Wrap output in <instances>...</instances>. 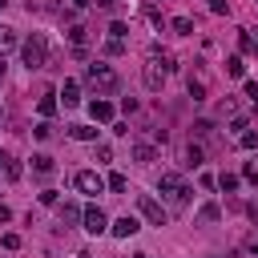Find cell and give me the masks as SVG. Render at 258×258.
I'll return each mask as SVG.
<instances>
[{"instance_id": "obj_1", "label": "cell", "mask_w": 258, "mask_h": 258, "mask_svg": "<svg viewBox=\"0 0 258 258\" xmlns=\"http://www.w3.org/2000/svg\"><path fill=\"white\" fill-rule=\"evenodd\" d=\"M157 194H161L169 206H185V202H189V185H185L181 173H173V169H165V173L157 177Z\"/></svg>"}, {"instance_id": "obj_2", "label": "cell", "mask_w": 258, "mask_h": 258, "mask_svg": "<svg viewBox=\"0 0 258 258\" xmlns=\"http://www.w3.org/2000/svg\"><path fill=\"white\" fill-rule=\"evenodd\" d=\"M85 81H89L101 97H105V93H117V85H121V81H117V73H113V64H101V60L85 69Z\"/></svg>"}, {"instance_id": "obj_3", "label": "cell", "mask_w": 258, "mask_h": 258, "mask_svg": "<svg viewBox=\"0 0 258 258\" xmlns=\"http://www.w3.org/2000/svg\"><path fill=\"white\" fill-rule=\"evenodd\" d=\"M20 56H24L28 73H32V69H40V64H44V56H48V40H44L40 32H32V36L20 44Z\"/></svg>"}, {"instance_id": "obj_4", "label": "cell", "mask_w": 258, "mask_h": 258, "mask_svg": "<svg viewBox=\"0 0 258 258\" xmlns=\"http://www.w3.org/2000/svg\"><path fill=\"white\" fill-rule=\"evenodd\" d=\"M137 210H141V218H149L153 226H165V210H161V202H157V198L137 194Z\"/></svg>"}, {"instance_id": "obj_5", "label": "cell", "mask_w": 258, "mask_h": 258, "mask_svg": "<svg viewBox=\"0 0 258 258\" xmlns=\"http://www.w3.org/2000/svg\"><path fill=\"white\" fill-rule=\"evenodd\" d=\"M73 181H77V189H81V194H101V189H105V177H101V173H93V169H81Z\"/></svg>"}, {"instance_id": "obj_6", "label": "cell", "mask_w": 258, "mask_h": 258, "mask_svg": "<svg viewBox=\"0 0 258 258\" xmlns=\"http://www.w3.org/2000/svg\"><path fill=\"white\" fill-rule=\"evenodd\" d=\"M145 56H149V64H161V73H173V69H177L173 52H169V48H161V44H149V52H145Z\"/></svg>"}, {"instance_id": "obj_7", "label": "cell", "mask_w": 258, "mask_h": 258, "mask_svg": "<svg viewBox=\"0 0 258 258\" xmlns=\"http://www.w3.org/2000/svg\"><path fill=\"white\" fill-rule=\"evenodd\" d=\"M185 85H189V97H194V101H206V97H210V81H206L202 69H194V73L185 77Z\"/></svg>"}, {"instance_id": "obj_8", "label": "cell", "mask_w": 258, "mask_h": 258, "mask_svg": "<svg viewBox=\"0 0 258 258\" xmlns=\"http://www.w3.org/2000/svg\"><path fill=\"white\" fill-rule=\"evenodd\" d=\"M85 230H89V234H105V230H109V218L101 214V206H89V210H85Z\"/></svg>"}, {"instance_id": "obj_9", "label": "cell", "mask_w": 258, "mask_h": 258, "mask_svg": "<svg viewBox=\"0 0 258 258\" xmlns=\"http://www.w3.org/2000/svg\"><path fill=\"white\" fill-rule=\"evenodd\" d=\"M52 169H56V165H52L48 153H32V173H36V177H52Z\"/></svg>"}, {"instance_id": "obj_10", "label": "cell", "mask_w": 258, "mask_h": 258, "mask_svg": "<svg viewBox=\"0 0 258 258\" xmlns=\"http://www.w3.org/2000/svg\"><path fill=\"white\" fill-rule=\"evenodd\" d=\"M109 230H113V238H129V234H137V218H129V214H125V218H117Z\"/></svg>"}, {"instance_id": "obj_11", "label": "cell", "mask_w": 258, "mask_h": 258, "mask_svg": "<svg viewBox=\"0 0 258 258\" xmlns=\"http://www.w3.org/2000/svg\"><path fill=\"white\" fill-rule=\"evenodd\" d=\"M161 85H165V73H161V64H145V89H153V93H157Z\"/></svg>"}, {"instance_id": "obj_12", "label": "cell", "mask_w": 258, "mask_h": 258, "mask_svg": "<svg viewBox=\"0 0 258 258\" xmlns=\"http://www.w3.org/2000/svg\"><path fill=\"white\" fill-rule=\"evenodd\" d=\"M129 153H133V161H141V165H149V161H157V149H153V145H145V141H137V145H133Z\"/></svg>"}, {"instance_id": "obj_13", "label": "cell", "mask_w": 258, "mask_h": 258, "mask_svg": "<svg viewBox=\"0 0 258 258\" xmlns=\"http://www.w3.org/2000/svg\"><path fill=\"white\" fill-rule=\"evenodd\" d=\"M89 113H93V121H113V105L109 101H93Z\"/></svg>"}, {"instance_id": "obj_14", "label": "cell", "mask_w": 258, "mask_h": 258, "mask_svg": "<svg viewBox=\"0 0 258 258\" xmlns=\"http://www.w3.org/2000/svg\"><path fill=\"white\" fill-rule=\"evenodd\" d=\"M60 97H64V105H69V109H73V105H81V89H77V81H64Z\"/></svg>"}, {"instance_id": "obj_15", "label": "cell", "mask_w": 258, "mask_h": 258, "mask_svg": "<svg viewBox=\"0 0 258 258\" xmlns=\"http://www.w3.org/2000/svg\"><path fill=\"white\" fill-rule=\"evenodd\" d=\"M81 218H85V214H81V210H77L73 202H64V206H60V222H64V226H77Z\"/></svg>"}, {"instance_id": "obj_16", "label": "cell", "mask_w": 258, "mask_h": 258, "mask_svg": "<svg viewBox=\"0 0 258 258\" xmlns=\"http://www.w3.org/2000/svg\"><path fill=\"white\" fill-rule=\"evenodd\" d=\"M218 218H222V210H218V202H206V206L198 210V222H206V226H210V222H218Z\"/></svg>"}, {"instance_id": "obj_17", "label": "cell", "mask_w": 258, "mask_h": 258, "mask_svg": "<svg viewBox=\"0 0 258 258\" xmlns=\"http://www.w3.org/2000/svg\"><path fill=\"white\" fill-rule=\"evenodd\" d=\"M36 109H40V117H52V113H56V93H44V97L36 101Z\"/></svg>"}, {"instance_id": "obj_18", "label": "cell", "mask_w": 258, "mask_h": 258, "mask_svg": "<svg viewBox=\"0 0 258 258\" xmlns=\"http://www.w3.org/2000/svg\"><path fill=\"white\" fill-rule=\"evenodd\" d=\"M105 185H109L113 194H121V189H129V177H125V173H109V177H105Z\"/></svg>"}, {"instance_id": "obj_19", "label": "cell", "mask_w": 258, "mask_h": 258, "mask_svg": "<svg viewBox=\"0 0 258 258\" xmlns=\"http://www.w3.org/2000/svg\"><path fill=\"white\" fill-rule=\"evenodd\" d=\"M169 24H173L177 36H189V32H194V20H189V16H177V20H169Z\"/></svg>"}, {"instance_id": "obj_20", "label": "cell", "mask_w": 258, "mask_h": 258, "mask_svg": "<svg viewBox=\"0 0 258 258\" xmlns=\"http://www.w3.org/2000/svg\"><path fill=\"white\" fill-rule=\"evenodd\" d=\"M226 73H230V77H246V60H242V56H230V60H226Z\"/></svg>"}, {"instance_id": "obj_21", "label": "cell", "mask_w": 258, "mask_h": 258, "mask_svg": "<svg viewBox=\"0 0 258 258\" xmlns=\"http://www.w3.org/2000/svg\"><path fill=\"white\" fill-rule=\"evenodd\" d=\"M69 133H73L77 141H93V137H97V129H89V125H69Z\"/></svg>"}, {"instance_id": "obj_22", "label": "cell", "mask_w": 258, "mask_h": 258, "mask_svg": "<svg viewBox=\"0 0 258 258\" xmlns=\"http://www.w3.org/2000/svg\"><path fill=\"white\" fill-rule=\"evenodd\" d=\"M202 157H206V153H202V145H194V141H189V145H185V165H202Z\"/></svg>"}, {"instance_id": "obj_23", "label": "cell", "mask_w": 258, "mask_h": 258, "mask_svg": "<svg viewBox=\"0 0 258 258\" xmlns=\"http://www.w3.org/2000/svg\"><path fill=\"white\" fill-rule=\"evenodd\" d=\"M85 36H89V32H85L81 24H73V28H69V40H73V48H85Z\"/></svg>"}, {"instance_id": "obj_24", "label": "cell", "mask_w": 258, "mask_h": 258, "mask_svg": "<svg viewBox=\"0 0 258 258\" xmlns=\"http://www.w3.org/2000/svg\"><path fill=\"white\" fill-rule=\"evenodd\" d=\"M238 145H242V149H254V145H258V133H254V129H242V133H238Z\"/></svg>"}, {"instance_id": "obj_25", "label": "cell", "mask_w": 258, "mask_h": 258, "mask_svg": "<svg viewBox=\"0 0 258 258\" xmlns=\"http://www.w3.org/2000/svg\"><path fill=\"white\" fill-rule=\"evenodd\" d=\"M105 52H109V56H121V52H125V40H113V36H109V40H105Z\"/></svg>"}, {"instance_id": "obj_26", "label": "cell", "mask_w": 258, "mask_h": 258, "mask_svg": "<svg viewBox=\"0 0 258 258\" xmlns=\"http://www.w3.org/2000/svg\"><path fill=\"white\" fill-rule=\"evenodd\" d=\"M218 185H222L226 194H234V189H238V177H234V173H222V177H218Z\"/></svg>"}, {"instance_id": "obj_27", "label": "cell", "mask_w": 258, "mask_h": 258, "mask_svg": "<svg viewBox=\"0 0 258 258\" xmlns=\"http://www.w3.org/2000/svg\"><path fill=\"white\" fill-rule=\"evenodd\" d=\"M12 44H16V32H12V28H0V52L12 48Z\"/></svg>"}, {"instance_id": "obj_28", "label": "cell", "mask_w": 258, "mask_h": 258, "mask_svg": "<svg viewBox=\"0 0 258 258\" xmlns=\"http://www.w3.org/2000/svg\"><path fill=\"white\" fill-rule=\"evenodd\" d=\"M125 32H129V28H125L121 20H113V24H109V36H113V40H125Z\"/></svg>"}, {"instance_id": "obj_29", "label": "cell", "mask_w": 258, "mask_h": 258, "mask_svg": "<svg viewBox=\"0 0 258 258\" xmlns=\"http://www.w3.org/2000/svg\"><path fill=\"white\" fill-rule=\"evenodd\" d=\"M0 246H4V250H20V234H4Z\"/></svg>"}, {"instance_id": "obj_30", "label": "cell", "mask_w": 258, "mask_h": 258, "mask_svg": "<svg viewBox=\"0 0 258 258\" xmlns=\"http://www.w3.org/2000/svg\"><path fill=\"white\" fill-rule=\"evenodd\" d=\"M210 12H218V16L230 12V0H210Z\"/></svg>"}, {"instance_id": "obj_31", "label": "cell", "mask_w": 258, "mask_h": 258, "mask_svg": "<svg viewBox=\"0 0 258 258\" xmlns=\"http://www.w3.org/2000/svg\"><path fill=\"white\" fill-rule=\"evenodd\" d=\"M242 89H246V97H250V101H254V105H258V81H246V85H242Z\"/></svg>"}, {"instance_id": "obj_32", "label": "cell", "mask_w": 258, "mask_h": 258, "mask_svg": "<svg viewBox=\"0 0 258 258\" xmlns=\"http://www.w3.org/2000/svg\"><path fill=\"white\" fill-rule=\"evenodd\" d=\"M238 44H242L246 52H254V40H250V32H238Z\"/></svg>"}, {"instance_id": "obj_33", "label": "cell", "mask_w": 258, "mask_h": 258, "mask_svg": "<svg viewBox=\"0 0 258 258\" xmlns=\"http://www.w3.org/2000/svg\"><path fill=\"white\" fill-rule=\"evenodd\" d=\"M32 133H36V137H40V141H44V137H48V133H52V125H48V121H40V125H36V129H32Z\"/></svg>"}, {"instance_id": "obj_34", "label": "cell", "mask_w": 258, "mask_h": 258, "mask_svg": "<svg viewBox=\"0 0 258 258\" xmlns=\"http://www.w3.org/2000/svg\"><path fill=\"white\" fill-rule=\"evenodd\" d=\"M40 202L44 206H56V189H40Z\"/></svg>"}, {"instance_id": "obj_35", "label": "cell", "mask_w": 258, "mask_h": 258, "mask_svg": "<svg viewBox=\"0 0 258 258\" xmlns=\"http://www.w3.org/2000/svg\"><path fill=\"white\" fill-rule=\"evenodd\" d=\"M8 218H12V210H8V206H4V202H0V226H4V222H8Z\"/></svg>"}, {"instance_id": "obj_36", "label": "cell", "mask_w": 258, "mask_h": 258, "mask_svg": "<svg viewBox=\"0 0 258 258\" xmlns=\"http://www.w3.org/2000/svg\"><path fill=\"white\" fill-rule=\"evenodd\" d=\"M73 258H93V254H89V250H77V254H73Z\"/></svg>"}, {"instance_id": "obj_37", "label": "cell", "mask_w": 258, "mask_h": 258, "mask_svg": "<svg viewBox=\"0 0 258 258\" xmlns=\"http://www.w3.org/2000/svg\"><path fill=\"white\" fill-rule=\"evenodd\" d=\"M0 85H4V56H0Z\"/></svg>"}, {"instance_id": "obj_38", "label": "cell", "mask_w": 258, "mask_h": 258, "mask_svg": "<svg viewBox=\"0 0 258 258\" xmlns=\"http://www.w3.org/2000/svg\"><path fill=\"white\" fill-rule=\"evenodd\" d=\"M73 4H77V8H85V4H89V0H73Z\"/></svg>"}, {"instance_id": "obj_39", "label": "cell", "mask_w": 258, "mask_h": 258, "mask_svg": "<svg viewBox=\"0 0 258 258\" xmlns=\"http://www.w3.org/2000/svg\"><path fill=\"white\" fill-rule=\"evenodd\" d=\"M0 165H8V157H4V153H0Z\"/></svg>"}, {"instance_id": "obj_40", "label": "cell", "mask_w": 258, "mask_h": 258, "mask_svg": "<svg viewBox=\"0 0 258 258\" xmlns=\"http://www.w3.org/2000/svg\"><path fill=\"white\" fill-rule=\"evenodd\" d=\"M254 56H258V40H254Z\"/></svg>"}, {"instance_id": "obj_41", "label": "cell", "mask_w": 258, "mask_h": 258, "mask_svg": "<svg viewBox=\"0 0 258 258\" xmlns=\"http://www.w3.org/2000/svg\"><path fill=\"white\" fill-rule=\"evenodd\" d=\"M254 254H258V242H254Z\"/></svg>"}, {"instance_id": "obj_42", "label": "cell", "mask_w": 258, "mask_h": 258, "mask_svg": "<svg viewBox=\"0 0 258 258\" xmlns=\"http://www.w3.org/2000/svg\"><path fill=\"white\" fill-rule=\"evenodd\" d=\"M137 258H149V254H137Z\"/></svg>"}, {"instance_id": "obj_43", "label": "cell", "mask_w": 258, "mask_h": 258, "mask_svg": "<svg viewBox=\"0 0 258 258\" xmlns=\"http://www.w3.org/2000/svg\"><path fill=\"white\" fill-rule=\"evenodd\" d=\"M4 4H8V0H0V8H4Z\"/></svg>"}, {"instance_id": "obj_44", "label": "cell", "mask_w": 258, "mask_h": 258, "mask_svg": "<svg viewBox=\"0 0 258 258\" xmlns=\"http://www.w3.org/2000/svg\"><path fill=\"white\" fill-rule=\"evenodd\" d=\"M0 117H4V109H0Z\"/></svg>"}]
</instances>
